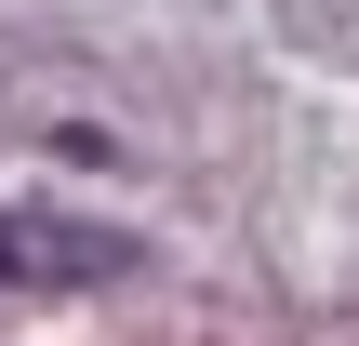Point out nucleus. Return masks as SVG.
<instances>
[{"label":"nucleus","mask_w":359,"mask_h":346,"mask_svg":"<svg viewBox=\"0 0 359 346\" xmlns=\"http://www.w3.org/2000/svg\"><path fill=\"white\" fill-rule=\"evenodd\" d=\"M53 280H120V240L53 227V213H0V293H53Z\"/></svg>","instance_id":"f257e3e1"}]
</instances>
